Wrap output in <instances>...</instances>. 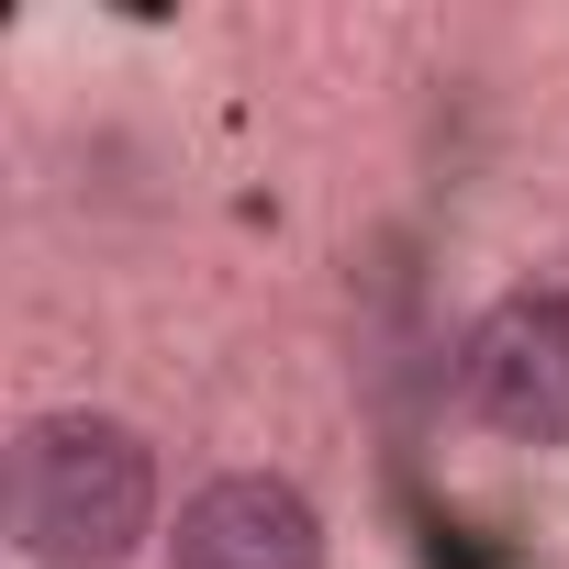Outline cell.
I'll use <instances>...</instances> for the list:
<instances>
[{
    "instance_id": "1",
    "label": "cell",
    "mask_w": 569,
    "mask_h": 569,
    "mask_svg": "<svg viewBox=\"0 0 569 569\" xmlns=\"http://www.w3.org/2000/svg\"><path fill=\"white\" fill-rule=\"evenodd\" d=\"M12 536L34 569H123L157 536V447L123 413H46L12 447Z\"/></svg>"
},
{
    "instance_id": "2",
    "label": "cell",
    "mask_w": 569,
    "mask_h": 569,
    "mask_svg": "<svg viewBox=\"0 0 569 569\" xmlns=\"http://www.w3.org/2000/svg\"><path fill=\"white\" fill-rule=\"evenodd\" d=\"M458 402L513 447H569V291H502L458 336Z\"/></svg>"
},
{
    "instance_id": "3",
    "label": "cell",
    "mask_w": 569,
    "mask_h": 569,
    "mask_svg": "<svg viewBox=\"0 0 569 569\" xmlns=\"http://www.w3.org/2000/svg\"><path fill=\"white\" fill-rule=\"evenodd\" d=\"M168 569H325V513L279 469H223L179 502Z\"/></svg>"
}]
</instances>
